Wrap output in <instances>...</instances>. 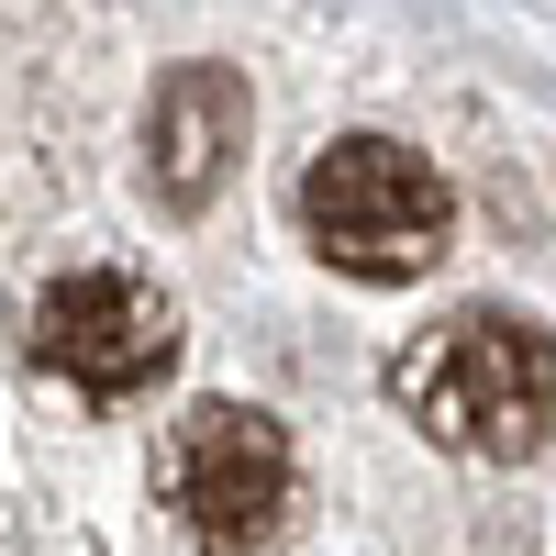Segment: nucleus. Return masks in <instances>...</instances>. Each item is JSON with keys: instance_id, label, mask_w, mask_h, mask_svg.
Returning a JSON list of instances; mask_svg holds the SVG:
<instances>
[{"instance_id": "20e7f679", "label": "nucleus", "mask_w": 556, "mask_h": 556, "mask_svg": "<svg viewBox=\"0 0 556 556\" xmlns=\"http://www.w3.org/2000/svg\"><path fill=\"white\" fill-rule=\"evenodd\" d=\"M167 356H178V312L134 267H67L56 290L34 301V367H56V379L89 390V401L146 390Z\"/></svg>"}, {"instance_id": "f257e3e1", "label": "nucleus", "mask_w": 556, "mask_h": 556, "mask_svg": "<svg viewBox=\"0 0 556 556\" xmlns=\"http://www.w3.org/2000/svg\"><path fill=\"white\" fill-rule=\"evenodd\" d=\"M390 401L445 456L513 468V456H534L545 424H556V345L523 312H456V323H434V334L390 367Z\"/></svg>"}, {"instance_id": "7ed1b4c3", "label": "nucleus", "mask_w": 556, "mask_h": 556, "mask_svg": "<svg viewBox=\"0 0 556 556\" xmlns=\"http://www.w3.org/2000/svg\"><path fill=\"white\" fill-rule=\"evenodd\" d=\"M156 490L190 545L212 556H245L278 534V513H290V434L267 424V412L245 401H190L167 424V456H156Z\"/></svg>"}, {"instance_id": "39448f33", "label": "nucleus", "mask_w": 556, "mask_h": 556, "mask_svg": "<svg viewBox=\"0 0 556 556\" xmlns=\"http://www.w3.org/2000/svg\"><path fill=\"white\" fill-rule=\"evenodd\" d=\"M245 78L235 67H178L156 89V112H146V167H156V201L178 212H201L223 190V167L245 156Z\"/></svg>"}, {"instance_id": "f03ea898", "label": "nucleus", "mask_w": 556, "mask_h": 556, "mask_svg": "<svg viewBox=\"0 0 556 556\" xmlns=\"http://www.w3.org/2000/svg\"><path fill=\"white\" fill-rule=\"evenodd\" d=\"M301 223L345 278H424L445 256V235H456V201L412 146L345 134V146H323L301 167Z\"/></svg>"}]
</instances>
